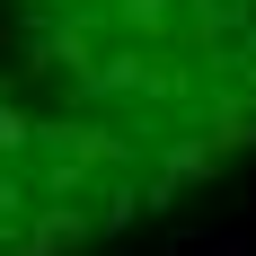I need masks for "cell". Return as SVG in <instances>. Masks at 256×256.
Segmentation results:
<instances>
[{"label":"cell","mask_w":256,"mask_h":256,"mask_svg":"<svg viewBox=\"0 0 256 256\" xmlns=\"http://www.w3.org/2000/svg\"><path fill=\"white\" fill-rule=\"evenodd\" d=\"M256 150V0H0V256H88Z\"/></svg>","instance_id":"cell-1"}]
</instances>
